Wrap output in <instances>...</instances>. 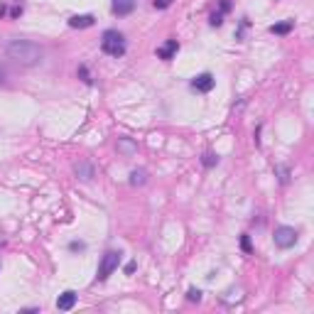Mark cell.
<instances>
[{
    "label": "cell",
    "mask_w": 314,
    "mask_h": 314,
    "mask_svg": "<svg viewBox=\"0 0 314 314\" xmlns=\"http://www.w3.org/2000/svg\"><path fill=\"white\" fill-rule=\"evenodd\" d=\"M214 86H216V79H214L209 71H204V74H199V76L192 79V89H197V91H202V93H209Z\"/></svg>",
    "instance_id": "cell-5"
},
{
    "label": "cell",
    "mask_w": 314,
    "mask_h": 314,
    "mask_svg": "<svg viewBox=\"0 0 314 314\" xmlns=\"http://www.w3.org/2000/svg\"><path fill=\"white\" fill-rule=\"evenodd\" d=\"M76 175H79V179H84V182H89V179H93V165L91 162H86V160H81L76 167Z\"/></svg>",
    "instance_id": "cell-11"
},
{
    "label": "cell",
    "mask_w": 314,
    "mask_h": 314,
    "mask_svg": "<svg viewBox=\"0 0 314 314\" xmlns=\"http://www.w3.org/2000/svg\"><path fill=\"white\" fill-rule=\"evenodd\" d=\"M13 18H18V15H22V8H13V13H10Z\"/></svg>",
    "instance_id": "cell-23"
},
{
    "label": "cell",
    "mask_w": 314,
    "mask_h": 314,
    "mask_svg": "<svg viewBox=\"0 0 314 314\" xmlns=\"http://www.w3.org/2000/svg\"><path fill=\"white\" fill-rule=\"evenodd\" d=\"M76 299H79V294H76L74 290H67V292H62V294H59V299H57V309L69 312V309L76 304Z\"/></svg>",
    "instance_id": "cell-8"
},
{
    "label": "cell",
    "mask_w": 314,
    "mask_h": 314,
    "mask_svg": "<svg viewBox=\"0 0 314 314\" xmlns=\"http://www.w3.org/2000/svg\"><path fill=\"white\" fill-rule=\"evenodd\" d=\"M177 52H179V42H177V40H167L162 47H157V57L165 59V62H170Z\"/></svg>",
    "instance_id": "cell-7"
},
{
    "label": "cell",
    "mask_w": 314,
    "mask_h": 314,
    "mask_svg": "<svg viewBox=\"0 0 314 314\" xmlns=\"http://www.w3.org/2000/svg\"><path fill=\"white\" fill-rule=\"evenodd\" d=\"M145 182H147V172L145 170H133L130 172V184L133 187H142Z\"/></svg>",
    "instance_id": "cell-13"
},
{
    "label": "cell",
    "mask_w": 314,
    "mask_h": 314,
    "mask_svg": "<svg viewBox=\"0 0 314 314\" xmlns=\"http://www.w3.org/2000/svg\"><path fill=\"white\" fill-rule=\"evenodd\" d=\"M69 248H71V250H84V243H79V241H74V243H71Z\"/></svg>",
    "instance_id": "cell-22"
},
{
    "label": "cell",
    "mask_w": 314,
    "mask_h": 314,
    "mask_svg": "<svg viewBox=\"0 0 314 314\" xmlns=\"http://www.w3.org/2000/svg\"><path fill=\"white\" fill-rule=\"evenodd\" d=\"M118 150L125 155V157H133L137 152V142H133L130 137H118Z\"/></svg>",
    "instance_id": "cell-10"
},
{
    "label": "cell",
    "mask_w": 314,
    "mask_h": 314,
    "mask_svg": "<svg viewBox=\"0 0 314 314\" xmlns=\"http://www.w3.org/2000/svg\"><path fill=\"white\" fill-rule=\"evenodd\" d=\"M135 5H137V0H113L111 10H113V15L125 18V15H130V13L135 10Z\"/></svg>",
    "instance_id": "cell-6"
},
{
    "label": "cell",
    "mask_w": 314,
    "mask_h": 314,
    "mask_svg": "<svg viewBox=\"0 0 314 314\" xmlns=\"http://www.w3.org/2000/svg\"><path fill=\"white\" fill-rule=\"evenodd\" d=\"M280 175H282V177H280V182H282V184H287V179H290V177H287V170H285V167H280Z\"/></svg>",
    "instance_id": "cell-21"
},
{
    "label": "cell",
    "mask_w": 314,
    "mask_h": 314,
    "mask_svg": "<svg viewBox=\"0 0 314 314\" xmlns=\"http://www.w3.org/2000/svg\"><path fill=\"white\" fill-rule=\"evenodd\" d=\"M93 25H96L93 15H74V18H69V27H74V30H86V27H93Z\"/></svg>",
    "instance_id": "cell-9"
},
{
    "label": "cell",
    "mask_w": 314,
    "mask_h": 314,
    "mask_svg": "<svg viewBox=\"0 0 314 314\" xmlns=\"http://www.w3.org/2000/svg\"><path fill=\"white\" fill-rule=\"evenodd\" d=\"M241 248H243L246 253H250V241H248V236H243V238H241Z\"/></svg>",
    "instance_id": "cell-19"
},
{
    "label": "cell",
    "mask_w": 314,
    "mask_h": 314,
    "mask_svg": "<svg viewBox=\"0 0 314 314\" xmlns=\"http://www.w3.org/2000/svg\"><path fill=\"white\" fill-rule=\"evenodd\" d=\"M170 5H172V0H155V8L157 10H167Z\"/></svg>",
    "instance_id": "cell-17"
},
{
    "label": "cell",
    "mask_w": 314,
    "mask_h": 314,
    "mask_svg": "<svg viewBox=\"0 0 314 314\" xmlns=\"http://www.w3.org/2000/svg\"><path fill=\"white\" fill-rule=\"evenodd\" d=\"M209 22H211V25H214V27H219V25H224V13H221V10H219V13H214V15H211V20H209Z\"/></svg>",
    "instance_id": "cell-16"
},
{
    "label": "cell",
    "mask_w": 314,
    "mask_h": 314,
    "mask_svg": "<svg viewBox=\"0 0 314 314\" xmlns=\"http://www.w3.org/2000/svg\"><path fill=\"white\" fill-rule=\"evenodd\" d=\"M101 49L108 54V57H123L125 54V37L118 32V30H106L101 35Z\"/></svg>",
    "instance_id": "cell-2"
},
{
    "label": "cell",
    "mask_w": 314,
    "mask_h": 314,
    "mask_svg": "<svg viewBox=\"0 0 314 314\" xmlns=\"http://www.w3.org/2000/svg\"><path fill=\"white\" fill-rule=\"evenodd\" d=\"M231 10V0H221V13H228Z\"/></svg>",
    "instance_id": "cell-20"
},
{
    "label": "cell",
    "mask_w": 314,
    "mask_h": 314,
    "mask_svg": "<svg viewBox=\"0 0 314 314\" xmlns=\"http://www.w3.org/2000/svg\"><path fill=\"white\" fill-rule=\"evenodd\" d=\"M272 241H275L277 248L287 250V248H292V246L299 241V233H297V228H292V226H277L275 233H272Z\"/></svg>",
    "instance_id": "cell-4"
},
{
    "label": "cell",
    "mask_w": 314,
    "mask_h": 314,
    "mask_svg": "<svg viewBox=\"0 0 314 314\" xmlns=\"http://www.w3.org/2000/svg\"><path fill=\"white\" fill-rule=\"evenodd\" d=\"M3 76H5V71H3V67H0V81H3Z\"/></svg>",
    "instance_id": "cell-24"
},
{
    "label": "cell",
    "mask_w": 314,
    "mask_h": 314,
    "mask_svg": "<svg viewBox=\"0 0 314 314\" xmlns=\"http://www.w3.org/2000/svg\"><path fill=\"white\" fill-rule=\"evenodd\" d=\"M202 162H204V167H214V165L219 162V157H216L214 152H206V155H204V160H202Z\"/></svg>",
    "instance_id": "cell-14"
},
{
    "label": "cell",
    "mask_w": 314,
    "mask_h": 314,
    "mask_svg": "<svg viewBox=\"0 0 314 314\" xmlns=\"http://www.w3.org/2000/svg\"><path fill=\"white\" fill-rule=\"evenodd\" d=\"M5 54H8L15 64H20V67H35V64L42 62V49H40V45H35V42H30V40H10L8 47H5Z\"/></svg>",
    "instance_id": "cell-1"
},
{
    "label": "cell",
    "mask_w": 314,
    "mask_h": 314,
    "mask_svg": "<svg viewBox=\"0 0 314 314\" xmlns=\"http://www.w3.org/2000/svg\"><path fill=\"white\" fill-rule=\"evenodd\" d=\"M292 27H294L292 20H287V22H275V25H270V32H272V35H290Z\"/></svg>",
    "instance_id": "cell-12"
},
{
    "label": "cell",
    "mask_w": 314,
    "mask_h": 314,
    "mask_svg": "<svg viewBox=\"0 0 314 314\" xmlns=\"http://www.w3.org/2000/svg\"><path fill=\"white\" fill-rule=\"evenodd\" d=\"M79 76L86 81V84H91V76H89V71H86V67H79Z\"/></svg>",
    "instance_id": "cell-18"
},
{
    "label": "cell",
    "mask_w": 314,
    "mask_h": 314,
    "mask_svg": "<svg viewBox=\"0 0 314 314\" xmlns=\"http://www.w3.org/2000/svg\"><path fill=\"white\" fill-rule=\"evenodd\" d=\"M187 297H189V302H199V299H202V290H197V287H189Z\"/></svg>",
    "instance_id": "cell-15"
},
{
    "label": "cell",
    "mask_w": 314,
    "mask_h": 314,
    "mask_svg": "<svg viewBox=\"0 0 314 314\" xmlns=\"http://www.w3.org/2000/svg\"><path fill=\"white\" fill-rule=\"evenodd\" d=\"M118 265H120V253H118V250H108V253L101 258V263H98V275H96V280H98V282L108 280V275H113V272L118 270Z\"/></svg>",
    "instance_id": "cell-3"
}]
</instances>
